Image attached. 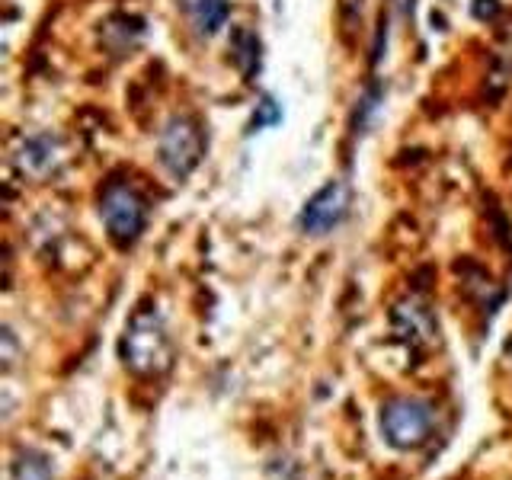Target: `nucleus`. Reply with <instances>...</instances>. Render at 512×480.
I'll return each mask as SVG.
<instances>
[{
    "instance_id": "nucleus-1",
    "label": "nucleus",
    "mask_w": 512,
    "mask_h": 480,
    "mask_svg": "<svg viewBox=\"0 0 512 480\" xmlns=\"http://www.w3.org/2000/svg\"><path fill=\"white\" fill-rule=\"evenodd\" d=\"M170 333L164 327V317L154 308H141L128 320L122 336V359L138 375L164 372L170 365Z\"/></svg>"
},
{
    "instance_id": "nucleus-2",
    "label": "nucleus",
    "mask_w": 512,
    "mask_h": 480,
    "mask_svg": "<svg viewBox=\"0 0 512 480\" xmlns=\"http://www.w3.org/2000/svg\"><path fill=\"white\" fill-rule=\"evenodd\" d=\"M100 218L119 247L135 244L148 228V202L125 180H109L100 192Z\"/></svg>"
},
{
    "instance_id": "nucleus-3",
    "label": "nucleus",
    "mask_w": 512,
    "mask_h": 480,
    "mask_svg": "<svg viewBox=\"0 0 512 480\" xmlns=\"http://www.w3.org/2000/svg\"><path fill=\"white\" fill-rule=\"evenodd\" d=\"M202 157H205V135L199 122L192 116H170L157 138L160 167H164L173 180H186V176L202 164Z\"/></svg>"
},
{
    "instance_id": "nucleus-4",
    "label": "nucleus",
    "mask_w": 512,
    "mask_h": 480,
    "mask_svg": "<svg viewBox=\"0 0 512 480\" xmlns=\"http://www.w3.org/2000/svg\"><path fill=\"white\" fill-rule=\"evenodd\" d=\"M436 426V413L426 400L397 397L381 410V432L394 448H420Z\"/></svg>"
},
{
    "instance_id": "nucleus-5",
    "label": "nucleus",
    "mask_w": 512,
    "mask_h": 480,
    "mask_svg": "<svg viewBox=\"0 0 512 480\" xmlns=\"http://www.w3.org/2000/svg\"><path fill=\"white\" fill-rule=\"evenodd\" d=\"M349 202H352V189L346 180H330L320 186L314 196L304 202L298 212V228L308 237H324L336 231L349 215Z\"/></svg>"
},
{
    "instance_id": "nucleus-6",
    "label": "nucleus",
    "mask_w": 512,
    "mask_h": 480,
    "mask_svg": "<svg viewBox=\"0 0 512 480\" xmlns=\"http://www.w3.org/2000/svg\"><path fill=\"white\" fill-rule=\"evenodd\" d=\"M391 327H394V333H397L404 343H410V346H423V343L432 340V336H436V317H432L429 304L410 298V301H400L397 308H394V314H391Z\"/></svg>"
},
{
    "instance_id": "nucleus-7",
    "label": "nucleus",
    "mask_w": 512,
    "mask_h": 480,
    "mask_svg": "<svg viewBox=\"0 0 512 480\" xmlns=\"http://www.w3.org/2000/svg\"><path fill=\"white\" fill-rule=\"evenodd\" d=\"M58 141L52 135H32L23 141L20 154H16V160H20V170L23 173H32V176H42L48 173L55 164H58Z\"/></svg>"
},
{
    "instance_id": "nucleus-8",
    "label": "nucleus",
    "mask_w": 512,
    "mask_h": 480,
    "mask_svg": "<svg viewBox=\"0 0 512 480\" xmlns=\"http://www.w3.org/2000/svg\"><path fill=\"white\" fill-rule=\"evenodd\" d=\"M189 16H192V26L199 29V36L212 39L228 26L231 4L228 0H189Z\"/></svg>"
},
{
    "instance_id": "nucleus-9",
    "label": "nucleus",
    "mask_w": 512,
    "mask_h": 480,
    "mask_svg": "<svg viewBox=\"0 0 512 480\" xmlns=\"http://www.w3.org/2000/svg\"><path fill=\"white\" fill-rule=\"evenodd\" d=\"M231 48H234V61H237V68L244 71V77H253L260 71V39H256L250 29L240 26L231 39Z\"/></svg>"
},
{
    "instance_id": "nucleus-10",
    "label": "nucleus",
    "mask_w": 512,
    "mask_h": 480,
    "mask_svg": "<svg viewBox=\"0 0 512 480\" xmlns=\"http://www.w3.org/2000/svg\"><path fill=\"white\" fill-rule=\"evenodd\" d=\"M279 119H282V109L276 106L272 96H266L263 103H256V112H253V119H250V132H260V128L276 125Z\"/></svg>"
}]
</instances>
